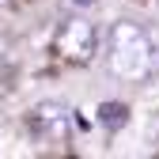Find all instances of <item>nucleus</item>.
Segmentation results:
<instances>
[{"label": "nucleus", "mask_w": 159, "mask_h": 159, "mask_svg": "<svg viewBox=\"0 0 159 159\" xmlns=\"http://www.w3.org/2000/svg\"><path fill=\"white\" fill-rule=\"evenodd\" d=\"M155 68V46L136 23H114L110 27V72L117 80H148Z\"/></svg>", "instance_id": "nucleus-1"}, {"label": "nucleus", "mask_w": 159, "mask_h": 159, "mask_svg": "<svg viewBox=\"0 0 159 159\" xmlns=\"http://www.w3.org/2000/svg\"><path fill=\"white\" fill-rule=\"evenodd\" d=\"M53 49H57V57H65L72 65H91L95 49H98L95 23H87L84 15H68L61 23V30H57V38H53Z\"/></svg>", "instance_id": "nucleus-2"}, {"label": "nucleus", "mask_w": 159, "mask_h": 159, "mask_svg": "<svg viewBox=\"0 0 159 159\" xmlns=\"http://www.w3.org/2000/svg\"><path fill=\"white\" fill-rule=\"evenodd\" d=\"M72 110L68 106H61V102H42L34 114H30V125H34V133L38 136H49V140H65L68 136V129H72Z\"/></svg>", "instance_id": "nucleus-3"}, {"label": "nucleus", "mask_w": 159, "mask_h": 159, "mask_svg": "<svg viewBox=\"0 0 159 159\" xmlns=\"http://www.w3.org/2000/svg\"><path fill=\"white\" fill-rule=\"evenodd\" d=\"M98 125L110 129V133L125 129L129 125V106L125 102H102V106H98Z\"/></svg>", "instance_id": "nucleus-4"}, {"label": "nucleus", "mask_w": 159, "mask_h": 159, "mask_svg": "<svg viewBox=\"0 0 159 159\" xmlns=\"http://www.w3.org/2000/svg\"><path fill=\"white\" fill-rule=\"evenodd\" d=\"M65 8H95V0H61Z\"/></svg>", "instance_id": "nucleus-5"}, {"label": "nucleus", "mask_w": 159, "mask_h": 159, "mask_svg": "<svg viewBox=\"0 0 159 159\" xmlns=\"http://www.w3.org/2000/svg\"><path fill=\"white\" fill-rule=\"evenodd\" d=\"M11 4H15V0H0V8H11Z\"/></svg>", "instance_id": "nucleus-6"}]
</instances>
